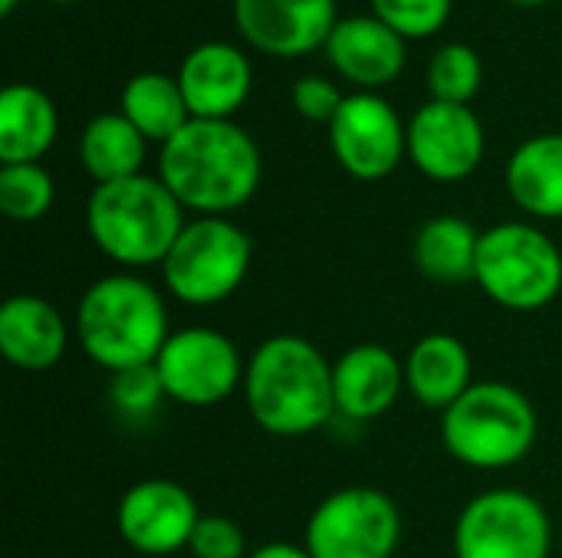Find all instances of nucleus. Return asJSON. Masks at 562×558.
<instances>
[{
  "label": "nucleus",
  "instance_id": "f257e3e1",
  "mask_svg": "<svg viewBox=\"0 0 562 558\" xmlns=\"http://www.w3.org/2000/svg\"><path fill=\"white\" fill-rule=\"evenodd\" d=\"M158 178L194 217H227L257 194L263 158L231 118H191L161 145Z\"/></svg>",
  "mask_w": 562,
  "mask_h": 558
},
{
  "label": "nucleus",
  "instance_id": "f03ea898",
  "mask_svg": "<svg viewBox=\"0 0 562 558\" xmlns=\"http://www.w3.org/2000/svg\"><path fill=\"white\" fill-rule=\"evenodd\" d=\"M247 414L273 437H306L336 418L333 362L303 335L263 339L240 385Z\"/></svg>",
  "mask_w": 562,
  "mask_h": 558
},
{
  "label": "nucleus",
  "instance_id": "7ed1b4c3",
  "mask_svg": "<svg viewBox=\"0 0 562 558\" xmlns=\"http://www.w3.org/2000/svg\"><path fill=\"white\" fill-rule=\"evenodd\" d=\"M76 335L102 372L155 365L171 335L165 296L138 273H109L79 296Z\"/></svg>",
  "mask_w": 562,
  "mask_h": 558
},
{
  "label": "nucleus",
  "instance_id": "20e7f679",
  "mask_svg": "<svg viewBox=\"0 0 562 558\" xmlns=\"http://www.w3.org/2000/svg\"><path fill=\"white\" fill-rule=\"evenodd\" d=\"M188 217L161 178L135 174L95 184L86 204V230L95 250L122 270L161 266Z\"/></svg>",
  "mask_w": 562,
  "mask_h": 558
},
{
  "label": "nucleus",
  "instance_id": "39448f33",
  "mask_svg": "<svg viewBox=\"0 0 562 558\" xmlns=\"http://www.w3.org/2000/svg\"><path fill=\"white\" fill-rule=\"evenodd\" d=\"M540 434L533 401L507 382H474L445 414L441 444L471 470H510L530 457Z\"/></svg>",
  "mask_w": 562,
  "mask_h": 558
},
{
  "label": "nucleus",
  "instance_id": "423d86ee",
  "mask_svg": "<svg viewBox=\"0 0 562 558\" xmlns=\"http://www.w3.org/2000/svg\"><path fill=\"white\" fill-rule=\"evenodd\" d=\"M477 289L510 312H540L562 293V250L530 220H504L481 230Z\"/></svg>",
  "mask_w": 562,
  "mask_h": 558
},
{
  "label": "nucleus",
  "instance_id": "0eeeda50",
  "mask_svg": "<svg viewBox=\"0 0 562 558\" xmlns=\"http://www.w3.org/2000/svg\"><path fill=\"white\" fill-rule=\"evenodd\" d=\"M250 263L254 240L244 227L231 217H191L158 270L165 293L184 306L207 309L244 286Z\"/></svg>",
  "mask_w": 562,
  "mask_h": 558
},
{
  "label": "nucleus",
  "instance_id": "6e6552de",
  "mask_svg": "<svg viewBox=\"0 0 562 558\" xmlns=\"http://www.w3.org/2000/svg\"><path fill=\"white\" fill-rule=\"evenodd\" d=\"M547 506L517 487H494L464 503L454 523V558H550Z\"/></svg>",
  "mask_w": 562,
  "mask_h": 558
},
{
  "label": "nucleus",
  "instance_id": "1a4fd4ad",
  "mask_svg": "<svg viewBox=\"0 0 562 558\" xmlns=\"http://www.w3.org/2000/svg\"><path fill=\"white\" fill-rule=\"evenodd\" d=\"M402 543V510L375 487H342L316 503L303 546L313 558H392Z\"/></svg>",
  "mask_w": 562,
  "mask_h": 558
},
{
  "label": "nucleus",
  "instance_id": "9d476101",
  "mask_svg": "<svg viewBox=\"0 0 562 558\" xmlns=\"http://www.w3.org/2000/svg\"><path fill=\"white\" fill-rule=\"evenodd\" d=\"M168 401L181 408H214L244 385L247 362L231 335L211 326H188L168 335L155 358Z\"/></svg>",
  "mask_w": 562,
  "mask_h": 558
},
{
  "label": "nucleus",
  "instance_id": "9b49d317",
  "mask_svg": "<svg viewBox=\"0 0 562 558\" xmlns=\"http://www.w3.org/2000/svg\"><path fill=\"white\" fill-rule=\"evenodd\" d=\"M329 148L339 168L356 181H382L408 155V125H402L398 112L382 95H346L329 122Z\"/></svg>",
  "mask_w": 562,
  "mask_h": 558
},
{
  "label": "nucleus",
  "instance_id": "f8f14e48",
  "mask_svg": "<svg viewBox=\"0 0 562 558\" xmlns=\"http://www.w3.org/2000/svg\"><path fill=\"white\" fill-rule=\"evenodd\" d=\"M201 510L175 480L148 477L132 483L115 506V529L122 543L142 556L165 558L191 546Z\"/></svg>",
  "mask_w": 562,
  "mask_h": 558
},
{
  "label": "nucleus",
  "instance_id": "ddd939ff",
  "mask_svg": "<svg viewBox=\"0 0 562 558\" xmlns=\"http://www.w3.org/2000/svg\"><path fill=\"white\" fill-rule=\"evenodd\" d=\"M484 125L471 105L431 99L408 122V158L428 181L458 184L471 178L484 161Z\"/></svg>",
  "mask_w": 562,
  "mask_h": 558
},
{
  "label": "nucleus",
  "instance_id": "4468645a",
  "mask_svg": "<svg viewBox=\"0 0 562 558\" xmlns=\"http://www.w3.org/2000/svg\"><path fill=\"white\" fill-rule=\"evenodd\" d=\"M240 36L270 56H306L326 46L336 20V0H234Z\"/></svg>",
  "mask_w": 562,
  "mask_h": 558
},
{
  "label": "nucleus",
  "instance_id": "2eb2a0df",
  "mask_svg": "<svg viewBox=\"0 0 562 558\" xmlns=\"http://www.w3.org/2000/svg\"><path fill=\"white\" fill-rule=\"evenodd\" d=\"M405 391V358L382 342H359L333 362L336 418L349 424L379 421Z\"/></svg>",
  "mask_w": 562,
  "mask_h": 558
},
{
  "label": "nucleus",
  "instance_id": "dca6fc26",
  "mask_svg": "<svg viewBox=\"0 0 562 558\" xmlns=\"http://www.w3.org/2000/svg\"><path fill=\"white\" fill-rule=\"evenodd\" d=\"M175 79L184 92L191 118H231L247 102L254 86L247 56L217 39L194 46Z\"/></svg>",
  "mask_w": 562,
  "mask_h": 558
},
{
  "label": "nucleus",
  "instance_id": "f3484780",
  "mask_svg": "<svg viewBox=\"0 0 562 558\" xmlns=\"http://www.w3.org/2000/svg\"><path fill=\"white\" fill-rule=\"evenodd\" d=\"M69 349L63 312L33 293L10 296L0 309V352L20 372H49Z\"/></svg>",
  "mask_w": 562,
  "mask_h": 558
},
{
  "label": "nucleus",
  "instance_id": "a211bd4d",
  "mask_svg": "<svg viewBox=\"0 0 562 558\" xmlns=\"http://www.w3.org/2000/svg\"><path fill=\"white\" fill-rule=\"evenodd\" d=\"M326 56L349 82L379 89L402 76L405 39L379 16H346L333 26Z\"/></svg>",
  "mask_w": 562,
  "mask_h": 558
},
{
  "label": "nucleus",
  "instance_id": "6ab92c4d",
  "mask_svg": "<svg viewBox=\"0 0 562 558\" xmlns=\"http://www.w3.org/2000/svg\"><path fill=\"white\" fill-rule=\"evenodd\" d=\"M474 385L471 349L451 332L422 335L405 355V391L428 411H448Z\"/></svg>",
  "mask_w": 562,
  "mask_h": 558
},
{
  "label": "nucleus",
  "instance_id": "aec40b11",
  "mask_svg": "<svg viewBox=\"0 0 562 558\" xmlns=\"http://www.w3.org/2000/svg\"><path fill=\"white\" fill-rule=\"evenodd\" d=\"M507 191L533 220H562V132L533 135L507 161Z\"/></svg>",
  "mask_w": 562,
  "mask_h": 558
},
{
  "label": "nucleus",
  "instance_id": "412c9836",
  "mask_svg": "<svg viewBox=\"0 0 562 558\" xmlns=\"http://www.w3.org/2000/svg\"><path fill=\"white\" fill-rule=\"evenodd\" d=\"M59 135V115L53 99L30 86L13 82L0 92V161L40 164Z\"/></svg>",
  "mask_w": 562,
  "mask_h": 558
},
{
  "label": "nucleus",
  "instance_id": "4be33fe9",
  "mask_svg": "<svg viewBox=\"0 0 562 558\" xmlns=\"http://www.w3.org/2000/svg\"><path fill=\"white\" fill-rule=\"evenodd\" d=\"M477 243H481V230L471 220L458 214H441L425 220L422 230L415 234L412 260L428 280L454 286L474 280Z\"/></svg>",
  "mask_w": 562,
  "mask_h": 558
},
{
  "label": "nucleus",
  "instance_id": "5701e85b",
  "mask_svg": "<svg viewBox=\"0 0 562 558\" xmlns=\"http://www.w3.org/2000/svg\"><path fill=\"white\" fill-rule=\"evenodd\" d=\"M145 145L148 138L122 112H102L79 138V161L95 184H112L142 174Z\"/></svg>",
  "mask_w": 562,
  "mask_h": 558
},
{
  "label": "nucleus",
  "instance_id": "b1692460",
  "mask_svg": "<svg viewBox=\"0 0 562 558\" xmlns=\"http://www.w3.org/2000/svg\"><path fill=\"white\" fill-rule=\"evenodd\" d=\"M148 141H171L188 122V102L178 86V79L161 72H138L122 89V109H119Z\"/></svg>",
  "mask_w": 562,
  "mask_h": 558
},
{
  "label": "nucleus",
  "instance_id": "393cba45",
  "mask_svg": "<svg viewBox=\"0 0 562 558\" xmlns=\"http://www.w3.org/2000/svg\"><path fill=\"white\" fill-rule=\"evenodd\" d=\"M56 201L53 174L43 164H3L0 168V210L16 224H33L49 214Z\"/></svg>",
  "mask_w": 562,
  "mask_h": 558
},
{
  "label": "nucleus",
  "instance_id": "a878e982",
  "mask_svg": "<svg viewBox=\"0 0 562 558\" xmlns=\"http://www.w3.org/2000/svg\"><path fill=\"white\" fill-rule=\"evenodd\" d=\"M484 79V66L481 56L464 46V43H448L431 56L428 66V89L438 102H454V105H468Z\"/></svg>",
  "mask_w": 562,
  "mask_h": 558
},
{
  "label": "nucleus",
  "instance_id": "bb28decb",
  "mask_svg": "<svg viewBox=\"0 0 562 558\" xmlns=\"http://www.w3.org/2000/svg\"><path fill=\"white\" fill-rule=\"evenodd\" d=\"M109 398H112V408L125 421H148L168 401L155 365H142V368H128V372L112 375Z\"/></svg>",
  "mask_w": 562,
  "mask_h": 558
},
{
  "label": "nucleus",
  "instance_id": "cd10ccee",
  "mask_svg": "<svg viewBox=\"0 0 562 558\" xmlns=\"http://www.w3.org/2000/svg\"><path fill=\"white\" fill-rule=\"evenodd\" d=\"M372 10L402 39H422L435 36L448 23L451 0H372Z\"/></svg>",
  "mask_w": 562,
  "mask_h": 558
},
{
  "label": "nucleus",
  "instance_id": "c85d7f7f",
  "mask_svg": "<svg viewBox=\"0 0 562 558\" xmlns=\"http://www.w3.org/2000/svg\"><path fill=\"white\" fill-rule=\"evenodd\" d=\"M191 558H247L244 529L231 516H201L188 546Z\"/></svg>",
  "mask_w": 562,
  "mask_h": 558
},
{
  "label": "nucleus",
  "instance_id": "c756f323",
  "mask_svg": "<svg viewBox=\"0 0 562 558\" xmlns=\"http://www.w3.org/2000/svg\"><path fill=\"white\" fill-rule=\"evenodd\" d=\"M342 102H346V95L336 89V82H329L323 76H303L293 86V105L310 122H326L329 125Z\"/></svg>",
  "mask_w": 562,
  "mask_h": 558
},
{
  "label": "nucleus",
  "instance_id": "7c9ffc66",
  "mask_svg": "<svg viewBox=\"0 0 562 558\" xmlns=\"http://www.w3.org/2000/svg\"><path fill=\"white\" fill-rule=\"evenodd\" d=\"M247 558H313L306 553V546H296V543H267V546H257Z\"/></svg>",
  "mask_w": 562,
  "mask_h": 558
},
{
  "label": "nucleus",
  "instance_id": "2f4dec72",
  "mask_svg": "<svg viewBox=\"0 0 562 558\" xmlns=\"http://www.w3.org/2000/svg\"><path fill=\"white\" fill-rule=\"evenodd\" d=\"M16 3H20V0H0V13H3V16H10V13L16 10Z\"/></svg>",
  "mask_w": 562,
  "mask_h": 558
},
{
  "label": "nucleus",
  "instance_id": "473e14b6",
  "mask_svg": "<svg viewBox=\"0 0 562 558\" xmlns=\"http://www.w3.org/2000/svg\"><path fill=\"white\" fill-rule=\"evenodd\" d=\"M514 3H520V7H540V3H547V0H514Z\"/></svg>",
  "mask_w": 562,
  "mask_h": 558
},
{
  "label": "nucleus",
  "instance_id": "72a5a7b5",
  "mask_svg": "<svg viewBox=\"0 0 562 558\" xmlns=\"http://www.w3.org/2000/svg\"><path fill=\"white\" fill-rule=\"evenodd\" d=\"M53 3H76V0H53Z\"/></svg>",
  "mask_w": 562,
  "mask_h": 558
}]
</instances>
